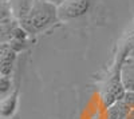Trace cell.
<instances>
[{"instance_id":"obj_1","label":"cell","mask_w":134,"mask_h":119,"mask_svg":"<svg viewBox=\"0 0 134 119\" xmlns=\"http://www.w3.org/2000/svg\"><path fill=\"white\" fill-rule=\"evenodd\" d=\"M58 20L57 5L44 0H36L30 7L28 12L21 16L20 27L24 28L27 34H38L54 26Z\"/></svg>"},{"instance_id":"obj_2","label":"cell","mask_w":134,"mask_h":119,"mask_svg":"<svg viewBox=\"0 0 134 119\" xmlns=\"http://www.w3.org/2000/svg\"><path fill=\"white\" fill-rule=\"evenodd\" d=\"M129 55V52H126L125 55H121V58L118 59V63L115 64V68L113 75L110 76V79L107 80L105 88L102 91V99H103V104L106 107L114 104L115 102L121 100L122 96L125 94V87L122 83V78H121V66H122V60L125 56Z\"/></svg>"},{"instance_id":"obj_3","label":"cell","mask_w":134,"mask_h":119,"mask_svg":"<svg viewBox=\"0 0 134 119\" xmlns=\"http://www.w3.org/2000/svg\"><path fill=\"white\" fill-rule=\"evenodd\" d=\"M94 0H63L58 5L59 20L67 21L85 16L91 9Z\"/></svg>"},{"instance_id":"obj_4","label":"cell","mask_w":134,"mask_h":119,"mask_svg":"<svg viewBox=\"0 0 134 119\" xmlns=\"http://www.w3.org/2000/svg\"><path fill=\"white\" fill-rule=\"evenodd\" d=\"M121 78L125 91H134V56H125L121 66Z\"/></svg>"},{"instance_id":"obj_5","label":"cell","mask_w":134,"mask_h":119,"mask_svg":"<svg viewBox=\"0 0 134 119\" xmlns=\"http://www.w3.org/2000/svg\"><path fill=\"white\" fill-rule=\"evenodd\" d=\"M18 107V92H14L12 95L7 96L5 99H3L0 102V118L3 119H8L11 118Z\"/></svg>"},{"instance_id":"obj_6","label":"cell","mask_w":134,"mask_h":119,"mask_svg":"<svg viewBox=\"0 0 134 119\" xmlns=\"http://www.w3.org/2000/svg\"><path fill=\"white\" fill-rule=\"evenodd\" d=\"M16 24L12 21L11 17L0 20V43H9L12 39V31Z\"/></svg>"},{"instance_id":"obj_7","label":"cell","mask_w":134,"mask_h":119,"mask_svg":"<svg viewBox=\"0 0 134 119\" xmlns=\"http://www.w3.org/2000/svg\"><path fill=\"white\" fill-rule=\"evenodd\" d=\"M12 87L11 78L7 75H0V95H7Z\"/></svg>"},{"instance_id":"obj_8","label":"cell","mask_w":134,"mask_h":119,"mask_svg":"<svg viewBox=\"0 0 134 119\" xmlns=\"http://www.w3.org/2000/svg\"><path fill=\"white\" fill-rule=\"evenodd\" d=\"M121 100L124 102L129 109H134V91H125Z\"/></svg>"},{"instance_id":"obj_9","label":"cell","mask_w":134,"mask_h":119,"mask_svg":"<svg viewBox=\"0 0 134 119\" xmlns=\"http://www.w3.org/2000/svg\"><path fill=\"white\" fill-rule=\"evenodd\" d=\"M44 2H48V3H52V4H55V5H59L62 2H63V0H44Z\"/></svg>"},{"instance_id":"obj_10","label":"cell","mask_w":134,"mask_h":119,"mask_svg":"<svg viewBox=\"0 0 134 119\" xmlns=\"http://www.w3.org/2000/svg\"><path fill=\"white\" fill-rule=\"evenodd\" d=\"M125 119H134V109H131V110L129 111V114L126 115Z\"/></svg>"},{"instance_id":"obj_11","label":"cell","mask_w":134,"mask_h":119,"mask_svg":"<svg viewBox=\"0 0 134 119\" xmlns=\"http://www.w3.org/2000/svg\"><path fill=\"white\" fill-rule=\"evenodd\" d=\"M129 56H134V47L131 48V51H130V53H129Z\"/></svg>"}]
</instances>
